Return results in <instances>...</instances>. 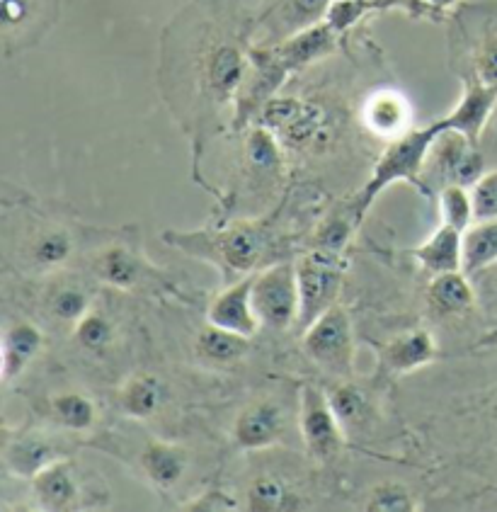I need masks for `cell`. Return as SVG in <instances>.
<instances>
[{
	"label": "cell",
	"instance_id": "29",
	"mask_svg": "<svg viewBox=\"0 0 497 512\" xmlns=\"http://www.w3.org/2000/svg\"><path fill=\"white\" fill-rule=\"evenodd\" d=\"M73 253V241L66 231L56 229L47 231L34 241L32 246V263L44 267V270H54L61 267L71 258Z\"/></svg>",
	"mask_w": 497,
	"mask_h": 512
},
{
	"label": "cell",
	"instance_id": "31",
	"mask_svg": "<svg viewBox=\"0 0 497 512\" xmlns=\"http://www.w3.org/2000/svg\"><path fill=\"white\" fill-rule=\"evenodd\" d=\"M248 508L255 512H272L289 508V491L282 481L274 476H260L248 491Z\"/></svg>",
	"mask_w": 497,
	"mask_h": 512
},
{
	"label": "cell",
	"instance_id": "33",
	"mask_svg": "<svg viewBox=\"0 0 497 512\" xmlns=\"http://www.w3.org/2000/svg\"><path fill=\"white\" fill-rule=\"evenodd\" d=\"M367 510L371 512H415L417 500L401 483H379L369 493Z\"/></svg>",
	"mask_w": 497,
	"mask_h": 512
},
{
	"label": "cell",
	"instance_id": "28",
	"mask_svg": "<svg viewBox=\"0 0 497 512\" xmlns=\"http://www.w3.org/2000/svg\"><path fill=\"white\" fill-rule=\"evenodd\" d=\"M439 209H442V221L444 224L454 226L461 233L471 229L473 216V199L471 190H466L464 185H447L439 195Z\"/></svg>",
	"mask_w": 497,
	"mask_h": 512
},
{
	"label": "cell",
	"instance_id": "21",
	"mask_svg": "<svg viewBox=\"0 0 497 512\" xmlns=\"http://www.w3.org/2000/svg\"><path fill=\"white\" fill-rule=\"evenodd\" d=\"M93 270L97 280L110 284L114 289H134L144 275V267L136 260V255L122 246L102 250L97 255Z\"/></svg>",
	"mask_w": 497,
	"mask_h": 512
},
{
	"label": "cell",
	"instance_id": "2",
	"mask_svg": "<svg viewBox=\"0 0 497 512\" xmlns=\"http://www.w3.org/2000/svg\"><path fill=\"white\" fill-rule=\"evenodd\" d=\"M439 134L442 132L432 122L430 127L410 129V132L393 139L388 149L381 153L379 161H376L367 185L362 187V192L354 199V219L362 221L364 214L371 209V204L381 197V192L386 187L396 185V182H408L415 190L427 192L422 175H425L427 158H430L432 144L437 141Z\"/></svg>",
	"mask_w": 497,
	"mask_h": 512
},
{
	"label": "cell",
	"instance_id": "16",
	"mask_svg": "<svg viewBox=\"0 0 497 512\" xmlns=\"http://www.w3.org/2000/svg\"><path fill=\"white\" fill-rule=\"evenodd\" d=\"M141 469L146 479L161 491H170L180 483L187 469V452L180 445L163 440H151L141 452Z\"/></svg>",
	"mask_w": 497,
	"mask_h": 512
},
{
	"label": "cell",
	"instance_id": "41",
	"mask_svg": "<svg viewBox=\"0 0 497 512\" xmlns=\"http://www.w3.org/2000/svg\"><path fill=\"white\" fill-rule=\"evenodd\" d=\"M0 10H3L5 32H10L30 20L34 13V0H0Z\"/></svg>",
	"mask_w": 497,
	"mask_h": 512
},
{
	"label": "cell",
	"instance_id": "19",
	"mask_svg": "<svg viewBox=\"0 0 497 512\" xmlns=\"http://www.w3.org/2000/svg\"><path fill=\"white\" fill-rule=\"evenodd\" d=\"M44 345V335L32 323H15L3 335V381L20 377Z\"/></svg>",
	"mask_w": 497,
	"mask_h": 512
},
{
	"label": "cell",
	"instance_id": "13",
	"mask_svg": "<svg viewBox=\"0 0 497 512\" xmlns=\"http://www.w3.org/2000/svg\"><path fill=\"white\" fill-rule=\"evenodd\" d=\"M410 255L432 275L464 270V233L442 221V226L410 250Z\"/></svg>",
	"mask_w": 497,
	"mask_h": 512
},
{
	"label": "cell",
	"instance_id": "25",
	"mask_svg": "<svg viewBox=\"0 0 497 512\" xmlns=\"http://www.w3.org/2000/svg\"><path fill=\"white\" fill-rule=\"evenodd\" d=\"M56 459L59 457H56V452L51 449L49 442L37 440V437L15 442V445H10L8 452H5V464H8V469L17 476H27V479H32L34 474H39L44 466L56 462Z\"/></svg>",
	"mask_w": 497,
	"mask_h": 512
},
{
	"label": "cell",
	"instance_id": "40",
	"mask_svg": "<svg viewBox=\"0 0 497 512\" xmlns=\"http://www.w3.org/2000/svg\"><path fill=\"white\" fill-rule=\"evenodd\" d=\"M476 76L485 85H497V34L483 44L476 56Z\"/></svg>",
	"mask_w": 497,
	"mask_h": 512
},
{
	"label": "cell",
	"instance_id": "35",
	"mask_svg": "<svg viewBox=\"0 0 497 512\" xmlns=\"http://www.w3.org/2000/svg\"><path fill=\"white\" fill-rule=\"evenodd\" d=\"M330 3L333 0H287L284 3V22L291 25V30H306L325 17Z\"/></svg>",
	"mask_w": 497,
	"mask_h": 512
},
{
	"label": "cell",
	"instance_id": "9",
	"mask_svg": "<svg viewBox=\"0 0 497 512\" xmlns=\"http://www.w3.org/2000/svg\"><path fill=\"white\" fill-rule=\"evenodd\" d=\"M497 105V85H485L481 78H471L466 83L464 95L456 102L449 115L434 119V127L439 132H456L464 134L471 144H478L485 124L493 115Z\"/></svg>",
	"mask_w": 497,
	"mask_h": 512
},
{
	"label": "cell",
	"instance_id": "8",
	"mask_svg": "<svg viewBox=\"0 0 497 512\" xmlns=\"http://www.w3.org/2000/svg\"><path fill=\"white\" fill-rule=\"evenodd\" d=\"M427 170L437 178H449L451 185L473 187L483 175V158L464 134L442 132L432 144L425 173Z\"/></svg>",
	"mask_w": 497,
	"mask_h": 512
},
{
	"label": "cell",
	"instance_id": "17",
	"mask_svg": "<svg viewBox=\"0 0 497 512\" xmlns=\"http://www.w3.org/2000/svg\"><path fill=\"white\" fill-rule=\"evenodd\" d=\"M434 355H437V343H434L432 333L417 328V331L396 335V338L386 345L384 362L391 372L408 374L425 367V364H430L434 360Z\"/></svg>",
	"mask_w": 497,
	"mask_h": 512
},
{
	"label": "cell",
	"instance_id": "27",
	"mask_svg": "<svg viewBox=\"0 0 497 512\" xmlns=\"http://www.w3.org/2000/svg\"><path fill=\"white\" fill-rule=\"evenodd\" d=\"M330 406H333V411L337 415V420H340L345 435L347 432L359 430L367 425L369 403L357 386L352 384L337 386V389H333V394H330Z\"/></svg>",
	"mask_w": 497,
	"mask_h": 512
},
{
	"label": "cell",
	"instance_id": "44",
	"mask_svg": "<svg viewBox=\"0 0 497 512\" xmlns=\"http://www.w3.org/2000/svg\"><path fill=\"white\" fill-rule=\"evenodd\" d=\"M495 292H497V284H495Z\"/></svg>",
	"mask_w": 497,
	"mask_h": 512
},
{
	"label": "cell",
	"instance_id": "5",
	"mask_svg": "<svg viewBox=\"0 0 497 512\" xmlns=\"http://www.w3.org/2000/svg\"><path fill=\"white\" fill-rule=\"evenodd\" d=\"M304 350L323 372L350 377L354 364L352 323L345 309L333 306L304 331Z\"/></svg>",
	"mask_w": 497,
	"mask_h": 512
},
{
	"label": "cell",
	"instance_id": "23",
	"mask_svg": "<svg viewBox=\"0 0 497 512\" xmlns=\"http://www.w3.org/2000/svg\"><path fill=\"white\" fill-rule=\"evenodd\" d=\"M248 335L233 333L228 328L209 323L197 335V355L209 364H231L238 362L248 352Z\"/></svg>",
	"mask_w": 497,
	"mask_h": 512
},
{
	"label": "cell",
	"instance_id": "26",
	"mask_svg": "<svg viewBox=\"0 0 497 512\" xmlns=\"http://www.w3.org/2000/svg\"><path fill=\"white\" fill-rule=\"evenodd\" d=\"M51 411H54L56 423H59L61 428L76 432L90 430L97 418L95 403L90 401L88 396L76 394V391H68V394H59L51 398Z\"/></svg>",
	"mask_w": 497,
	"mask_h": 512
},
{
	"label": "cell",
	"instance_id": "30",
	"mask_svg": "<svg viewBox=\"0 0 497 512\" xmlns=\"http://www.w3.org/2000/svg\"><path fill=\"white\" fill-rule=\"evenodd\" d=\"M73 338H76V343L81 345V350L93 352V355H102V352H105L112 343L114 328L102 314H90L88 311V314L76 323Z\"/></svg>",
	"mask_w": 497,
	"mask_h": 512
},
{
	"label": "cell",
	"instance_id": "12",
	"mask_svg": "<svg viewBox=\"0 0 497 512\" xmlns=\"http://www.w3.org/2000/svg\"><path fill=\"white\" fill-rule=\"evenodd\" d=\"M337 37L340 34L328 22H316V25L306 27V30L291 34L282 44H277L274 51L287 64L289 71H296V68H304L313 64V61L323 59V56L333 54L337 47Z\"/></svg>",
	"mask_w": 497,
	"mask_h": 512
},
{
	"label": "cell",
	"instance_id": "37",
	"mask_svg": "<svg viewBox=\"0 0 497 512\" xmlns=\"http://www.w3.org/2000/svg\"><path fill=\"white\" fill-rule=\"evenodd\" d=\"M369 8L371 3H367V0H333V3L328 5V13H325L323 20L328 22L337 34H342L357 25Z\"/></svg>",
	"mask_w": 497,
	"mask_h": 512
},
{
	"label": "cell",
	"instance_id": "20",
	"mask_svg": "<svg viewBox=\"0 0 497 512\" xmlns=\"http://www.w3.org/2000/svg\"><path fill=\"white\" fill-rule=\"evenodd\" d=\"M427 299H430L432 309L444 316L466 314L476 304V294H473V287L464 270L434 275Z\"/></svg>",
	"mask_w": 497,
	"mask_h": 512
},
{
	"label": "cell",
	"instance_id": "14",
	"mask_svg": "<svg viewBox=\"0 0 497 512\" xmlns=\"http://www.w3.org/2000/svg\"><path fill=\"white\" fill-rule=\"evenodd\" d=\"M32 493L42 510L59 512L71 508L78 498V483L73 479L71 464L64 459H56V462L44 466L39 474L32 476Z\"/></svg>",
	"mask_w": 497,
	"mask_h": 512
},
{
	"label": "cell",
	"instance_id": "4",
	"mask_svg": "<svg viewBox=\"0 0 497 512\" xmlns=\"http://www.w3.org/2000/svg\"><path fill=\"white\" fill-rule=\"evenodd\" d=\"M253 309L272 331H287L299 323V280L296 265L279 263L255 275Z\"/></svg>",
	"mask_w": 497,
	"mask_h": 512
},
{
	"label": "cell",
	"instance_id": "22",
	"mask_svg": "<svg viewBox=\"0 0 497 512\" xmlns=\"http://www.w3.org/2000/svg\"><path fill=\"white\" fill-rule=\"evenodd\" d=\"M163 403L161 381L151 374H136L119 391V408L134 420H148Z\"/></svg>",
	"mask_w": 497,
	"mask_h": 512
},
{
	"label": "cell",
	"instance_id": "43",
	"mask_svg": "<svg viewBox=\"0 0 497 512\" xmlns=\"http://www.w3.org/2000/svg\"><path fill=\"white\" fill-rule=\"evenodd\" d=\"M478 347H497V326L490 333H485L481 340L476 343Z\"/></svg>",
	"mask_w": 497,
	"mask_h": 512
},
{
	"label": "cell",
	"instance_id": "11",
	"mask_svg": "<svg viewBox=\"0 0 497 512\" xmlns=\"http://www.w3.org/2000/svg\"><path fill=\"white\" fill-rule=\"evenodd\" d=\"M284 418L279 411L277 403L272 401H260L248 406L245 411L236 418L233 425V442L241 449H265L274 445L282 435Z\"/></svg>",
	"mask_w": 497,
	"mask_h": 512
},
{
	"label": "cell",
	"instance_id": "15",
	"mask_svg": "<svg viewBox=\"0 0 497 512\" xmlns=\"http://www.w3.org/2000/svg\"><path fill=\"white\" fill-rule=\"evenodd\" d=\"M362 117L369 132L381 136V139L393 141L410 132V105L403 95L391 93V90L371 95L364 105Z\"/></svg>",
	"mask_w": 497,
	"mask_h": 512
},
{
	"label": "cell",
	"instance_id": "34",
	"mask_svg": "<svg viewBox=\"0 0 497 512\" xmlns=\"http://www.w3.org/2000/svg\"><path fill=\"white\" fill-rule=\"evenodd\" d=\"M49 309L59 321L78 323L90 311V299L81 287H64L51 294Z\"/></svg>",
	"mask_w": 497,
	"mask_h": 512
},
{
	"label": "cell",
	"instance_id": "38",
	"mask_svg": "<svg viewBox=\"0 0 497 512\" xmlns=\"http://www.w3.org/2000/svg\"><path fill=\"white\" fill-rule=\"evenodd\" d=\"M352 238V224L345 219H330L328 224L321 226L313 238V248L325 250V253L342 255V250L347 248Z\"/></svg>",
	"mask_w": 497,
	"mask_h": 512
},
{
	"label": "cell",
	"instance_id": "36",
	"mask_svg": "<svg viewBox=\"0 0 497 512\" xmlns=\"http://www.w3.org/2000/svg\"><path fill=\"white\" fill-rule=\"evenodd\" d=\"M471 199L476 221L497 219V170L481 175V180L471 187Z\"/></svg>",
	"mask_w": 497,
	"mask_h": 512
},
{
	"label": "cell",
	"instance_id": "10",
	"mask_svg": "<svg viewBox=\"0 0 497 512\" xmlns=\"http://www.w3.org/2000/svg\"><path fill=\"white\" fill-rule=\"evenodd\" d=\"M253 282L255 277L231 282L209 306V323L228 328L233 333H241L253 338L257 328L262 326L253 309Z\"/></svg>",
	"mask_w": 497,
	"mask_h": 512
},
{
	"label": "cell",
	"instance_id": "7",
	"mask_svg": "<svg viewBox=\"0 0 497 512\" xmlns=\"http://www.w3.org/2000/svg\"><path fill=\"white\" fill-rule=\"evenodd\" d=\"M301 435L308 452L316 459L337 457L345 442V430L330 406V396H325L318 386H304L301 389V411H299Z\"/></svg>",
	"mask_w": 497,
	"mask_h": 512
},
{
	"label": "cell",
	"instance_id": "1",
	"mask_svg": "<svg viewBox=\"0 0 497 512\" xmlns=\"http://www.w3.org/2000/svg\"><path fill=\"white\" fill-rule=\"evenodd\" d=\"M163 241L221 267L226 284L231 277L255 270L267 246L265 229L257 224H236L224 231H165Z\"/></svg>",
	"mask_w": 497,
	"mask_h": 512
},
{
	"label": "cell",
	"instance_id": "18",
	"mask_svg": "<svg viewBox=\"0 0 497 512\" xmlns=\"http://www.w3.org/2000/svg\"><path fill=\"white\" fill-rule=\"evenodd\" d=\"M245 71H248V66H245V56L241 49L233 47V44L214 47L207 61V81L211 93L219 95L221 100L236 95V90L245 81Z\"/></svg>",
	"mask_w": 497,
	"mask_h": 512
},
{
	"label": "cell",
	"instance_id": "24",
	"mask_svg": "<svg viewBox=\"0 0 497 512\" xmlns=\"http://www.w3.org/2000/svg\"><path fill=\"white\" fill-rule=\"evenodd\" d=\"M497 263V219L478 221L464 233V272L476 275Z\"/></svg>",
	"mask_w": 497,
	"mask_h": 512
},
{
	"label": "cell",
	"instance_id": "32",
	"mask_svg": "<svg viewBox=\"0 0 497 512\" xmlns=\"http://www.w3.org/2000/svg\"><path fill=\"white\" fill-rule=\"evenodd\" d=\"M245 151H248L250 163L255 168L262 170H274L282 163V151H279V139L274 136L267 127H255L253 132L248 134V141H245Z\"/></svg>",
	"mask_w": 497,
	"mask_h": 512
},
{
	"label": "cell",
	"instance_id": "42",
	"mask_svg": "<svg viewBox=\"0 0 497 512\" xmlns=\"http://www.w3.org/2000/svg\"><path fill=\"white\" fill-rule=\"evenodd\" d=\"M417 3H425L430 5V8H437V10H447L451 5H456L459 0H417Z\"/></svg>",
	"mask_w": 497,
	"mask_h": 512
},
{
	"label": "cell",
	"instance_id": "39",
	"mask_svg": "<svg viewBox=\"0 0 497 512\" xmlns=\"http://www.w3.org/2000/svg\"><path fill=\"white\" fill-rule=\"evenodd\" d=\"M185 510H194V512H231L238 510L236 498L228 496L226 491L221 488H211V491L202 493L199 498H194V503L185 505Z\"/></svg>",
	"mask_w": 497,
	"mask_h": 512
},
{
	"label": "cell",
	"instance_id": "6",
	"mask_svg": "<svg viewBox=\"0 0 497 512\" xmlns=\"http://www.w3.org/2000/svg\"><path fill=\"white\" fill-rule=\"evenodd\" d=\"M260 124L287 146L304 149L323 134L325 115L318 105L299 98H270L260 107Z\"/></svg>",
	"mask_w": 497,
	"mask_h": 512
},
{
	"label": "cell",
	"instance_id": "3",
	"mask_svg": "<svg viewBox=\"0 0 497 512\" xmlns=\"http://www.w3.org/2000/svg\"><path fill=\"white\" fill-rule=\"evenodd\" d=\"M347 263L342 255L325 253L313 248L301 255L296 263V280H299V331H306L321 318L325 311L333 309L340 294L342 277Z\"/></svg>",
	"mask_w": 497,
	"mask_h": 512
}]
</instances>
